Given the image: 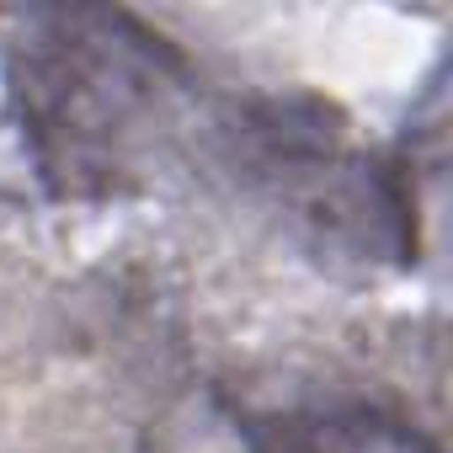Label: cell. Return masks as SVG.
Masks as SVG:
<instances>
[{"mask_svg":"<svg viewBox=\"0 0 453 453\" xmlns=\"http://www.w3.org/2000/svg\"><path fill=\"white\" fill-rule=\"evenodd\" d=\"M12 22L6 81L49 192L96 203L139 187L181 128L187 59L118 6H49Z\"/></svg>","mask_w":453,"mask_h":453,"instance_id":"obj_1","label":"cell"},{"mask_svg":"<svg viewBox=\"0 0 453 453\" xmlns=\"http://www.w3.org/2000/svg\"><path fill=\"white\" fill-rule=\"evenodd\" d=\"M139 453H267V442L257 437V426L241 416V405L224 389L192 384L176 400H165Z\"/></svg>","mask_w":453,"mask_h":453,"instance_id":"obj_2","label":"cell"},{"mask_svg":"<svg viewBox=\"0 0 453 453\" xmlns=\"http://www.w3.org/2000/svg\"><path fill=\"white\" fill-rule=\"evenodd\" d=\"M294 453H442L416 421L379 405H342L299 426Z\"/></svg>","mask_w":453,"mask_h":453,"instance_id":"obj_3","label":"cell"}]
</instances>
